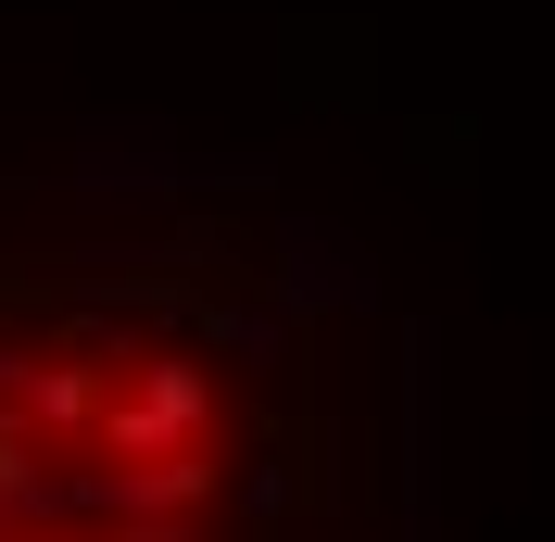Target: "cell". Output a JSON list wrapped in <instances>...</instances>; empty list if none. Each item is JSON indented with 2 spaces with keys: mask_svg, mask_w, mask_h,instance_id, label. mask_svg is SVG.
<instances>
[{
  "mask_svg": "<svg viewBox=\"0 0 555 542\" xmlns=\"http://www.w3.org/2000/svg\"><path fill=\"white\" fill-rule=\"evenodd\" d=\"M215 429V366L203 353H139L127 378H114V404H102V454H127V467H165V454H203Z\"/></svg>",
  "mask_w": 555,
  "mask_h": 542,
  "instance_id": "1",
  "label": "cell"
},
{
  "mask_svg": "<svg viewBox=\"0 0 555 542\" xmlns=\"http://www.w3.org/2000/svg\"><path fill=\"white\" fill-rule=\"evenodd\" d=\"M328 304H366V266H353L341 228L291 215V240H278V328H315Z\"/></svg>",
  "mask_w": 555,
  "mask_h": 542,
  "instance_id": "2",
  "label": "cell"
},
{
  "mask_svg": "<svg viewBox=\"0 0 555 542\" xmlns=\"http://www.w3.org/2000/svg\"><path fill=\"white\" fill-rule=\"evenodd\" d=\"M278 467H291V517H341L353 505V429L328 404H304L278 429Z\"/></svg>",
  "mask_w": 555,
  "mask_h": 542,
  "instance_id": "3",
  "label": "cell"
},
{
  "mask_svg": "<svg viewBox=\"0 0 555 542\" xmlns=\"http://www.w3.org/2000/svg\"><path fill=\"white\" fill-rule=\"evenodd\" d=\"M416 165L442 177V190H454V177H480V165H467V127H416Z\"/></svg>",
  "mask_w": 555,
  "mask_h": 542,
  "instance_id": "4",
  "label": "cell"
}]
</instances>
